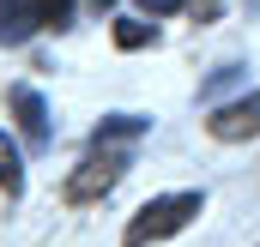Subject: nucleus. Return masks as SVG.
<instances>
[{
    "label": "nucleus",
    "instance_id": "nucleus-1",
    "mask_svg": "<svg viewBox=\"0 0 260 247\" xmlns=\"http://www.w3.org/2000/svg\"><path fill=\"white\" fill-rule=\"evenodd\" d=\"M200 211H206V193H157V199H145L139 211H133L127 247H151V241H170V235H182L188 223H194Z\"/></svg>",
    "mask_w": 260,
    "mask_h": 247
},
{
    "label": "nucleus",
    "instance_id": "nucleus-2",
    "mask_svg": "<svg viewBox=\"0 0 260 247\" xmlns=\"http://www.w3.org/2000/svg\"><path fill=\"white\" fill-rule=\"evenodd\" d=\"M121 169H127V157H121V151H103V157L79 163V169L67 175V199H73V205H91V199H103L109 187L121 181Z\"/></svg>",
    "mask_w": 260,
    "mask_h": 247
},
{
    "label": "nucleus",
    "instance_id": "nucleus-3",
    "mask_svg": "<svg viewBox=\"0 0 260 247\" xmlns=\"http://www.w3.org/2000/svg\"><path fill=\"white\" fill-rule=\"evenodd\" d=\"M206 133L224 139V145H236V139H260V91L236 97V103H224V109H212Z\"/></svg>",
    "mask_w": 260,
    "mask_h": 247
},
{
    "label": "nucleus",
    "instance_id": "nucleus-4",
    "mask_svg": "<svg viewBox=\"0 0 260 247\" xmlns=\"http://www.w3.org/2000/svg\"><path fill=\"white\" fill-rule=\"evenodd\" d=\"M6 103H12V115H18V127H24V139L43 151V145H49V103H43L30 85H12V91H6Z\"/></svg>",
    "mask_w": 260,
    "mask_h": 247
},
{
    "label": "nucleus",
    "instance_id": "nucleus-5",
    "mask_svg": "<svg viewBox=\"0 0 260 247\" xmlns=\"http://www.w3.org/2000/svg\"><path fill=\"white\" fill-rule=\"evenodd\" d=\"M30 30H43L37 0H0V43H6V49H18Z\"/></svg>",
    "mask_w": 260,
    "mask_h": 247
},
{
    "label": "nucleus",
    "instance_id": "nucleus-6",
    "mask_svg": "<svg viewBox=\"0 0 260 247\" xmlns=\"http://www.w3.org/2000/svg\"><path fill=\"white\" fill-rule=\"evenodd\" d=\"M0 187L6 193H24V157H18V145L0 133Z\"/></svg>",
    "mask_w": 260,
    "mask_h": 247
},
{
    "label": "nucleus",
    "instance_id": "nucleus-7",
    "mask_svg": "<svg viewBox=\"0 0 260 247\" xmlns=\"http://www.w3.org/2000/svg\"><path fill=\"white\" fill-rule=\"evenodd\" d=\"M145 115H109V121L97 127V133H91V139H97V145H109V139H139V133H145Z\"/></svg>",
    "mask_w": 260,
    "mask_h": 247
},
{
    "label": "nucleus",
    "instance_id": "nucleus-8",
    "mask_svg": "<svg viewBox=\"0 0 260 247\" xmlns=\"http://www.w3.org/2000/svg\"><path fill=\"white\" fill-rule=\"evenodd\" d=\"M37 12H43V30H67L73 24V0H37Z\"/></svg>",
    "mask_w": 260,
    "mask_h": 247
},
{
    "label": "nucleus",
    "instance_id": "nucleus-9",
    "mask_svg": "<svg viewBox=\"0 0 260 247\" xmlns=\"http://www.w3.org/2000/svg\"><path fill=\"white\" fill-rule=\"evenodd\" d=\"M115 43L121 49H145L151 43V24H115Z\"/></svg>",
    "mask_w": 260,
    "mask_h": 247
},
{
    "label": "nucleus",
    "instance_id": "nucleus-10",
    "mask_svg": "<svg viewBox=\"0 0 260 247\" xmlns=\"http://www.w3.org/2000/svg\"><path fill=\"white\" fill-rule=\"evenodd\" d=\"M188 12H194L200 24H212V18H218V12H224V0H188Z\"/></svg>",
    "mask_w": 260,
    "mask_h": 247
},
{
    "label": "nucleus",
    "instance_id": "nucleus-11",
    "mask_svg": "<svg viewBox=\"0 0 260 247\" xmlns=\"http://www.w3.org/2000/svg\"><path fill=\"white\" fill-rule=\"evenodd\" d=\"M139 6H145V12H151V18H170V12H182V6H188V0H139Z\"/></svg>",
    "mask_w": 260,
    "mask_h": 247
},
{
    "label": "nucleus",
    "instance_id": "nucleus-12",
    "mask_svg": "<svg viewBox=\"0 0 260 247\" xmlns=\"http://www.w3.org/2000/svg\"><path fill=\"white\" fill-rule=\"evenodd\" d=\"M91 6H115V0H91Z\"/></svg>",
    "mask_w": 260,
    "mask_h": 247
}]
</instances>
